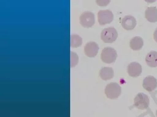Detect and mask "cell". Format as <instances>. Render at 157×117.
I'll list each match as a JSON object with an SVG mask.
<instances>
[{"instance_id":"6da1fadb","label":"cell","mask_w":157,"mask_h":117,"mask_svg":"<svg viewBox=\"0 0 157 117\" xmlns=\"http://www.w3.org/2000/svg\"><path fill=\"white\" fill-rule=\"evenodd\" d=\"M105 93L109 99H117L121 93V87L117 83H111L105 87Z\"/></svg>"},{"instance_id":"7a4b0ae2","label":"cell","mask_w":157,"mask_h":117,"mask_svg":"<svg viewBox=\"0 0 157 117\" xmlns=\"http://www.w3.org/2000/svg\"><path fill=\"white\" fill-rule=\"evenodd\" d=\"M118 37V33L116 29L113 27H109L108 28L103 29L101 34V38L104 43L110 44L116 41Z\"/></svg>"},{"instance_id":"3957f363","label":"cell","mask_w":157,"mask_h":117,"mask_svg":"<svg viewBox=\"0 0 157 117\" xmlns=\"http://www.w3.org/2000/svg\"><path fill=\"white\" fill-rule=\"evenodd\" d=\"M117 57V51L113 48H105L102 50L101 54V58L103 62L105 63H112L114 62Z\"/></svg>"},{"instance_id":"277c9868","label":"cell","mask_w":157,"mask_h":117,"mask_svg":"<svg viewBox=\"0 0 157 117\" xmlns=\"http://www.w3.org/2000/svg\"><path fill=\"white\" fill-rule=\"evenodd\" d=\"M149 103L148 96L143 93H139L134 99V105L139 109H146L149 107Z\"/></svg>"},{"instance_id":"5b68a950","label":"cell","mask_w":157,"mask_h":117,"mask_svg":"<svg viewBox=\"0 0 157 117\" xmlns=\"http://www.w3.org/2000/svg\"><path fill=\"white\" fill-rule=\"evenodd\" d=\"M113 20V14L109 10H101L98 13V21L100 25L110 23Z\"/></svg>"},{"instance_id":"8992f818","label":"cell","mask_w":157,"mask_h":117,"mask_svg":"<svg viewBox=\"0 0 157 117\" xmlns=\"http://www.w3.org/2000/svg\"><path fill=\"white\" fill-rule=\"evenodd\" d=\"M81 25L86 28H90L95 23L94 14L91 12H85L80 18Z\"/></svg>"},{"instance_id":"52a82bcc","label":"cell","mask_w":157,"mask_h":117,"mask_svg":"<svg viewBox=\"0 0 157 117\" xmlns=\"http://www.w3.org/2000/svg\"><path fill=\"white\" fill-rule=\"evenodd\" d=\"M99 49V46L96 43L90 41L85 45L84 51L86 55L88 57L93 58L97 55Z\"/></svg>"},{"instance_id":"ba28073f","label":"cell","mask_w":157,"mask_h":117,"mask_svg":"<svg viewBox=\"0 0 157 117\" xmlns=\"http://www.w3.org/2000/svg\"><path fill=\"white\" fill-rule=\"evenodd\" d=\"M127 72L131 77L134 78L139 77L142 73V67L138 62H131L128 66Z\"/></svg>"},{"instance_id":"9c48e42d","label":"cell","mask_w":157,"mask_h":117,"mask_svg":"<svg viewBox=\"0 0 157 117\" xmlns=\"http://www.w3.org/2000/svg\"><path fill=\"white\" fill-rule=\"evenodd\" d=\"M121 24L125 30H131L136 27V20L131 15H127L122 20Z\"/></svg>"},{"instance_id":"30bf717a","label":"cell","mask_w":157,"mask_h":117,"mask_svg":"<svg viewBox=\"0 0 157 117\" xmlns=\"http://www.w3.org/2000/svg\"><path fill=\"white\" fill-rule=\"evenodd\" d=\"M142 85L147 91H153L157 87V79L153 76H149L145 78Z\"/></svg>"},{"instance_id":"8fae6325","label":"cell","mask_w":157,"mask_h":117,"mask_svg":"<svg viewBox=\"0 0 157 117\" xmlns=\"http://www.w3.org/2000/svg\"><path fill=\"white\" fill-rule=\"evenodd\" d=\"M145 17L147 21L150 23L157 22V9L156 7H149L147 8L145 12Z\"/></svg>"},{"instance_id":"7c38bea8","label":"cell","mask_w":157,"mask_h":117,"mask_svg":"<svg viewBox=\"0 0 157 117\" xmlns=\"http://www.w3.org/2000/svg\"><path fill=\"white\" fill-rule=\"evenodd\" d=\"M130 48L135 51L140 50L142 49L144 46V40L140 37H135L130 40Z\"/></svg>"},{"instance_id":"4fadbf2b","label":"cell","mask_w":157,"mask_h":117,"mask_svg":"<svg viewBox=\"0 0 157 117\" xmlns=\"http://www.w3.org/2000/svg\"><path fill=\"white\" fill-rule=\"evenodd\" d=\"M99 75L103 80H109L114 76V71L111 67H103L100 71Z\"/></svg>"},{"instance_id":"5bb4252c","label":"cell","mask_w":157,"mask_h":117,"mask_svg":"<svg viewBox=\"0 0 157 117\" xmlns=\"http://www.w3.org/2000/svg\"><path fill=\"white\" fill-rule=\"evenodd\" d=\"M145 61L150 67H157V52L152 51L147 54Z\"/></svg>"},{"instance_id":"9a60e30c","label":"cell","mask_w":157,"mask_h":117,"mask_svg":"<svg viewBox=\"0 0 157 117\" xmlns=\"http://www.w3.org/2000/svg\"><path fill=\"white\" fill-rule=\"evenodd\" d=\"M82 44V39L77 34H73L70 37V45L73 48H78Z\"/></svg>"},{"instance_id":"2e32d148","label":"cell","mask_w":157,"mask_h":117,"mask_svg":"<svg viewBox=\"0 0 157 117\" xmlns=\"http://www.w3.org/2000/svg\"><path fill=\"white\" fill-rule=\"evenodd\" d=\"M70 66L71 67H73L77 65L78 62V57L75 53L71 52V59H70Z\"/></svg>"},{"instance_id":"e0dca14e","label":"cell","mask_w":157,"mask_h":117,"mask_svg":"<svg viewBox=\"0 0 157 117\" xmlns=\"http://www.w3.org/2000/svg\"><path fill=\"white\" fill-rule=\"evenodd\" d=\"M111 0H96L97 5L100 6H106L110 3Z\"/></svg>"},{"instance_id":"ac0fdd59","label":"cell","mask_w":157,"mask_h":117,"mask_svg":"<svg viewBox=\"0 0 157 117\" xmlns=\"http://www.w3.org/2000/svg\"><path fill=\"white\" fill-rule=\"evenodd\" d=\"M154 39L157 43V28L155 30L154 33Z\"/></svg>"},{"instance_id":"d6986e66","label":"cell","mask_w":157,"mask_h":117,"mask_svg":"<svg viewBox=\"0 0 157 117\" xmlns=\"http://www.w3.org/2000/svg\"><path fill=\"white\" fill-rule=\"evenodd\" d=\"M145 1L148 3H153V2H155L157 0H145Z\"/></svg>"},{"instance_id":"ffe728a7","label":"cell","mask_w":157,"mask_h":117,"mask_svg":"<svg viewBox=\"0 0 157 117\" xmlns=\"http://www.w3.org/2000/svg\"><path fill=\"white\" fill-rule=\"evenodd\" d=\"M156 115H157V112H156Z\"/></svg>"}]
</instances>
